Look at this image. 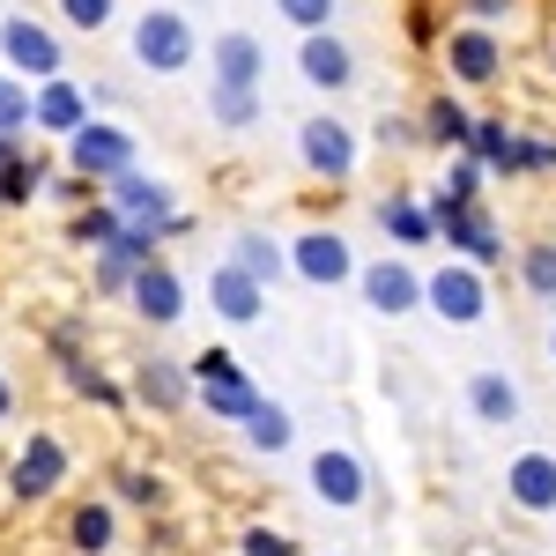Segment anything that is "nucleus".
Segmentation results:
<instances>
[{
	"label": "nucleus",
	"instance_id": "nucleus-1",
	"mask_svg": "<svg viewBox=\"0 0 556 556\" xmlns=\"http://www.w3.org/2000/svg\"><path fill=\"white\" fill-rule=\"evenodd\" d=\"M424 304L445 327H482L490 319V282H482V267H468V260H445L438 275H424Z\"/></svg>",
	"mask_w": 556,
	"mask_h": 556
},
{
	"label": "nucleus",
	"instance_id": "nucleus-2",
	"mask_svg": "<svg viewBox=\"0 0 556 556\" xmlns=\"http://www.w3.org/2000/svg\"><path fill=\"white\" fill-rule=\"evenodd\" d=\"M134 60H141L149 75H178V67H193V23H186L178 8H149V15L134 23Z\"/></svg>",
	"mask_w": 556,
	"mask_h": 556
},
{
	"label": "nucleus",
	"instance_id": "nucleus-3",
	"mask_svg": "<svg viewBox=\"0 0 556 556\" xmlns=\"http://www.w3.org/2000/svg\"><path fill=\"white\" fill-rule=\"evenodd\" d=\"M67 164L83 178H119V172H134V134L104 127V119H83V127L67 134Z\"/></svg>",
	"mask_w": 556,
	"mask_h": 556
},
{
	"label": "nucleus",
	"instance_id": "nucleus-4",
	"mask_svg": "<svg viewBox=\"0 0 556 556\" xmlns=\"http://www.w3.org/2000/svg\"><path fill=\"white\" fill-rule=\"evenodd\" d=\"M290 267H298V282H312V290H342V282H356V253H349L342 230H304L298 245H290Z\"/></svg>",
	"mask_w": 556,
	"mask_h": 556
},
{
	"label": "nucleus",
	"instance_id": "nucleus-5",
	"mask_svg": "<svg viewBox=\"0 0 556 556\" xmlns=\"http://www.w3.org/2000/svg\"><path fill=\"white\" fill-rule=\"evenodd\" d=\"M60 482H67V445H60L52 430H30L23 453H15V468H8V490L38 505V497H52Z\"/></svg>",
	"mask_w": 556,
	"mask_h": 556
},
{
	"label": "nucleus",
	"instance_id": "nucleus-6",
	"mask_svg": "<svg viewBox=\"0 0 556 556\" xmlns=\"http://www.w3.org/2000/svg\"><path fill=\"white\" fill-rule=\"evenodd\" d=\"M0 60H8L15 75H30V83H52V75H60V38H52L45 23H30V15H8V23H0Z\"/></svg>",
	"mask_w": 556,
	"mask_h": 556
},
{
	"label": "nucleus",
	"instance_id": "nucleus-7",
	"mask_svg": "<svg viewBox=\"0 0 556 556\" xmlns=\"http://www.w3.org/2000/svg\"><path fill=\"white\" fill-rule=\"evenodd\" d=\"M298 156L312 178H334L342 186L349 172H356V134L342 127V119H304L298 127Z\"/></svg>",
	"mask_w": 556,
	"mask_h": 556
},
{
	"label": "nucleus",
	"instance_id": "nucleus-8",
	"mask_svg": "<svg viewBox=\"0 0 556 556\" xmlns=\"http://www.w3.org/2000/svg\"><path fill=\"white\" fill-rule=\"evenodd\" d=\"M156 238H164L156 223H119V230L97 245V290H127L134 267H141V260H156Z\"/></svg>",
	"mask_w": 556,
	"mask_h": 556
},
{
	"label": "nucleus",
	"instance_id": "nucleus-9",
	"mask_svg": "<svg viewBox=\"0 0 556 556\" xmlns=\"http://www.w3.org/2000/svg\"><path fill=\"white\" fill-rule=\"evenodd\" d=\"M356 282H364V304H371L379 319H401V312H416V304H424V275H416L408 260H371Z\"/></svg>",
	"mask_w": 556,
	"mask_h": 556
},
{
	"label": "nucleus",
	"instance_id": "nucleus-10",
	"mask_svg": "<svg viewBox=\"0 0 556 556\" xmlns=\"http://www.w3.org/2000/svg\"><path fill=\"white\" fill-rule=\"evenodd\" d=\"M127 298H134V312H141L149 327H178V319H186V282H178L164 260H141V267H134Z\"/></svg>",
	"mask_w": 556,
	"mask_h": 556
},
{
	"label": "nucleus",
	"instance_id": "nucleus-11",
	"mask_svg": "<svg viewBox=\"0 0 556 556\" xmlns=\"http://www.w3.org/2000/svg\"><path fill=\"white\" fill-rule=\"evenodd\" d=\"M312 490H319V497H327V505H364V497H371V475H364V460H356V453H349V445H319V453H312Z\"/></svg>",
	"mask_w": 556,
	"mask_h": 556
},
{
	"label": "nucleus",
	"instance_id": "nucleus-12",
	"mask_svg": "<svg viewBox=\"0 0 556 556\" xmlns=\"http://www.w3.org/2000/svg\"><path fill=\"white\" fill-rule=\"evenodd\" d=\"M445 67H453L468 89H482V83H497V75H505V45L490 38L482 23H468V30H453V38H445Z\"/></svg>",
	"mask_w": 556,
	"mask_h": 556
},
{
	"label": "nucleus",
	"instance_id": "nucleus-13",
	"mask_svg": "<svg viewBox=\"0 0 556 556\" xmlns=\"http://www.w3.org/2000/svg\"><path fill=\"white\" fill-rule=\"evenodd\" d=\"M298 75L312 89H349L356 83V52H349L334 30H304V45H298Z\"/></svg>",
	"mask_w": 556,
	"mask_h": 556
},
{
	"label": "nucleus",
	"instance_id": "nucleus-14",
	"mask_svg": "<svg viewBox=\"0 0 556 556\" xmlns=\"http://www.w3.org/2000/svg\"><path fill=\"white\" fill-rule=\"evenodd\" d=\"M505 497H513L519 513H556V453H542V445H534V453H519L513 468H505Z\"/></svg>",
	"mask_w": 556,
	"mask_h": 556
},
{
	"label": "nucleus",
	"instance_id": "nucleus-15",
	"mask_svg": "<svg viewBox=\"0 0 556 556\" xmlns=\"http://www.w3.org/2000/svg\"><path fill=\"white\" fill-rule=\"evenodd\" d=\"M208 304H215V319H230V327H253V319H267V290H260L245 267H215L208 275Z\"/></svg>",
	"mask_w": 556,
	"mask_h": 556
},
{
	"label": "nucleus",
	"instance_id": "nucleus-16",
	"mask_svg": "<svg viewBox=\"0 0 556 556\" xmlns=\"http://www.w3.org/2000/svg\"><path fill=\"white\" fill-rule=\"evenodd\" d=\"M112 186V215H127V223H172V186H156V178H141V172H119V178H104Z\"/></svg>",
	"mask_w": 556,
	"mask_h": 556
},
{
	"label": "nucleus",
	"instance_id": "nucleus-17",
	"mask_svg": "<svg viewBox=\"0 0 556 556\" xmlns=\"http://www.w3.org/2000/svg\"><path fill=\"white\" fill-rule=\"evenodd\" d=\"M208 67L223 89H260V67H267V52H260L253 30H230V38L208 45Z\"/></svg>",
	"mask_w": 556,
	"mask_h": 556
},
{
	"label": "nucleus",
	"instance_id": "nucleus-18",
	"mask_svg": "<svg viewBox=\"0 0 556 556\" xmlns=\"http://www.w3.org/2000/svg\"><path fill=\"white\" fill-rule=\"evenodd\" d=\"M468 408H475V424H519V416H527V393H519L513 371H475Z\"/></svg>",
	"mask_w": 556,
	"mask_h": 556
},
{
	"label": "nucleus",
	"instance_id": "nucleus-19",
	"mask_svg": "<svg viewBox=\"0 0 556 556\" xmlns=\"http://www.w3.org/2000/svg\"><path fill=\"white\" fill-rule=\"evenodd\" d=\"M89 119V97L67 75H52V83H38V97H30V127H45V134H75Z\"/></svg>",
	"mask_w": 556,
	"mask_h": 556
},
{
	"label": "nucleus",
	"instance_id": "nucleus-20",
	"mask_svg": "<svg viewBox=\"0 0 556 556\" xmlns=\"http://www.w3.org/2000/svg\"><path fill=\"white\" fill-rule=\"evenodd\" d=\"M193 386H201V408L223 416V424H245V416L260 408V386L245 379L238 364H230V371H215V379H193Z\"/></svg>",
	"mask_w": 556,
	"mask_h": 556
},
{
	"label": "nucleus",
	"instance_id": "nucleus-21",
	"mask_svg": "<svg viewBox=\"0 0 556 556\" xmlns=\"http://www.w3.org/2000/svg\"><path fill=\"white\" fill-rule=\"evenodd\" d=\"M230 267H245L260 290H267V282H282V275H290V253H282L267 230H238V245H230Z\"/></svg>",
	"mask_w": 556,
	"mask_h": 556
},
{
	"label": "nucleus",
	"instance_id": "nucleus-22",
	"mask_svg": "<svg viewBox=\"0 0 556 556\" xmlns=\"http://www.w3.org/2000/svg\"><path fill=\"white\" fill-rule=\"evenodd\" d=\"M141 401H149V408H164V416H172V408H186V401H193L186 364H172V356H149V364H141Z\"/></svg>",
	"mask_w": 556,
	"mask_h": 556
},
{
	"label": "nucleus",
	"instance_id": "nucleus-23",
	"mask_svg": "<svg viewBox=\"0 0 556 556\" xmlns=\"http://www.w3.org/2000/svg\"><path fill=\"white\" fill-rule=\"evenodd\" d=\"M379 223L393 230V245H430V238H438V230H430V208H424V201H408V193L379 201Z\"/></svg>",
	"mask_w": 556,
	"mask_h": 556
},
{
	"label": "nucleus",
	"instance_id": "nucleus-24",
	"mask_svg": "<svg viewBox=\"0 0 556 556\" xmlns=\"http://www.w3.org/2000/svg\"><path fill=\"white\" fill-rule=\"evenodd\" d=\"M112 534H119V527H112V505H75V513H67V542H75V549L104 556Z\"/></svg>",
	"mask_w": 556,
	"mask_h": 556
},
{
	"label": "nucleus",
	"instance_id": "nucleus-25",
	"mask_svg": "<svg viewBox=\"0 0 556 556\" xmlns=\"http://www.w3.org/2000/svg\"><path fill=\"white\" fill-rule=\"evenodd\" d=\"M208 119H215V127H253V119H260V89L208 83Z\"/></svg>",
	"mask_w": 556,
	"mask_h": 556
},
{
	"label": "nucleus",
	"instance_id": "nucleus-26",
	"mask_svg": "<svg viewBox=\"0 0 556 556\" xmlns=\"http://www.w3.org/2000/svg\"><path fill=\"white\" fill-rule=\"evenodd\" d=\"M245 438H253V453H282V445L298 438V424H290V416H282L275 401H260L253 416H245Z\"/></svg>",
	"mask_w": 556,
	"mask_h": 556
},
{
	"label": "nucleus",
	"instance_id": "nucleus-27",
	"mask_svg": "<svg viewBox=\"0 0 556 556\" xmlns=\"http://www.w3.org/2000/svg\"><path fill=\"white\" fill-rule=\"evenodd\" d=\"M519 282H527L534 298L556 304V238H534V245L519 253Z\"/></svg>",
	"mask_w": 556,
	"mask_h": 556
},
{
	"label": "nucleus",
	"instance_id": "nucleus-28",
	"mask_svg": "<svg viewBox=\"0 0 556 556\" xmlns=\"http://www.w3.org/2000/svg\"><path fill=\"white\" fill-rule=\"evenodd\" d=\"M38 186H45V172L30 164V156H23V149H15V156L0 164V201H8V208H23V201H30Z\"/></svg>",
	"mask_w": 556,
	"mask_h": 556
},
{
	"label": "nucleus",
	"instance_id": "nucleus-29",
	"mask_svg": "<svg viewBox=\"0 0 556 556\" xmlns=\"http://www.w3.org/2000/svg\"><path fill=\"white\" fill-rule=\"evenodd\" d=\"M424 127H430V141H453V149H468L475 119H468V112H460V104H453V97H438V104H430V112H424Z\"/></svg>",
	"mask_w": 556,
	"mask_h": 556
},
{
	"label": "nucleus",
	"instance_id": "nucleus-30",
	"mask_svg": "<svg viewBox=\"0 0 556 556\" xmlns=\"http://www.w3.org/2000/svg\"><path fill=\"white\" fill-rule=\"evenodd\" d=\"M23 127H30V89L0 75V141H15Z\"/></svg>",
	"mask_w": 556,
	"mask_h": 556
},
{
	"label": "nucleus",
	"instance_id": "nucleus-31",
	"mask_svg": "<svg viewBox=\"0 0 556 556\" xmlns=\"http://www.w3.org/2000/svg\"><path fill=\"white\" fill-rule=\"evenodd\" d=\"M475 193H482V164H475V156H460V164L445 172V193H438V201H453V208H475Z\"/></svg>",
	"mask_w": 556,
	"mask_h": 556
},
{
	"label": "nucleus",
	"instance_id": "nucleus-32",
	"mask_svg": "<svg viewBox=\"0 0 556 556\" xmlns=\"http://www.w3.org/2000/svg\"><path fill=\"white\" fill-rule=\"evenodd\" d=\"M112 8H119V0H60V15H67L75 30H89V38H97V30L112 23Z\"/></svg>",
	"mask_w": 556,
	"mask_h": 556
},
{
	"label": "nucleus",
	"instance_id": "nucleus-33",
	"mask_svg": "<svg viewBox=\"0 0 556 556\" xmlns=\"http://www.w3.org/2000/svg\"><path fill=\"white\" fill-rule=\"evenodd\" d=\"M275 8H282L298 30H327V23H334V0H275Z\"/></svg>",
	"mask_w": 556,
	"mask_h": 556
},
{
	"label": "nucleus",
	"instance_id": "nucleus-34",
	"mask_svg": "<svg viewBox=\"0 0 556 556\" xmlns=\"http://www.w3.org/2000/svg\"><path fill=\"white\" fill-rule=\"evenodd\" d=\"M119 223H127V215H112V208H83V215H75V238H89V245H104V238H112Z\"/></svg>",
	"mask_w": 556,
	"mask_h": 556
},
{
	"label": "nucleus",
	"instance_id": "nucleus-35",
	"mask_svg": "<svg viewBox=\"0 0 556 556\" xmlns=\"http://www.w3.org/2000/svg\"><path fill=\"white\" fill-rule=\"evenodd\" d=\"M75 386H83V393L97 401V408H119V386L104 379V371H89V364H75Z\"/></svg>",
	"mask_w": 556,
	"mask_h": 556
},
{
	"label": "nucleus",
	"instance_id": "nucleus-36",
	"mask_svg": "<svg viewBox=\"0 0 556 556\" xmlns=\"http://www.w3.org/2000/svg\"><path fill=\"white\" fill-rule=\"evenodd\" d=\"M245 556H290V542L267 534V527H253V534H245Z\"/></svg>",
	"mask_w": 556,
	"mask_h": 556
},
{
	"label": "nucleus",
	"instance_id": "nucleus-37",
	"mask_svg": "<svg viewBox=\"0 0 556 556\" xmlns=\"http://www.w3.org/2000/svg\"><path fill=\"white\" fill-rule=\"evenodd\" d=\"M119 490H127L134 505H156V497H164V490H156V482H149V475H119Z\"/></svg>",
	"mask_w": 556,
	"mask_h": 556
},
{
	"label": "nucleus",
	"instance_id": "nucleus-38",
	"mask_svg": "<svg viewBox=\"0 0 556 556\" xmlns=\"http://www.w3.org/2000/svg\"><path fill=\"white\" fill-rule=\"evenodd\" d=\"M468 8H475V23H497V15H505L513 0H468Z\"/></svg>",
	"mask_w": 556,
	"mask_h": 556
},
{
	"label": "nucleus",
	"instance_id": "nucleus-39",
	"mask_svg": "<svg viewBox=\"0 0 556 556\" xmlns=\"http://www.w3.org/2000/svg\"><path fill=\"white\" fill-rule=\"evenodd\" d=\"M8 408H15V393H8V379H0V416H8Z\"/></svg>",
	"mask_w": 556,
	"mask_h": 556
},
{
	"label": "nucleus",
	"instance_id": "nucleus-40",
	"mask_svg": "<svg viewBox=\"0 0 556 556\" xmlns=\"http://www.w3.org/2000/svg\"><path fill=\"white\" fill-rule=\"evenodd\" d=\"M8 156H15V141H0V164H8Z\"/></svg>",
	"mask_w": 556,
	"mask_h": 556
},
{
	"label": "nucleus",
	"instance_id": "nucleus-41",
	"mask_svg": "<svg viewBox=\"0 0 556 556\" xmlns=\"http://www.w3.org/2000/svg\"><path fill=\"white\" fill-rule=\"evenodd\" d=\"M549 356H556V327H549Z\"/></svg>",
	"mask_w": 556,
	"mask_h": 556
},
{
	"label": "nucleus",
	"instance_id": "nucleus-42",
	"mask_svg": "<svg viewBox=\"0 0 556 556\" xmlns=\"http://www.w3.org/2000/svg\"><path fill=\"white\" fill-rule=\"evenodd\" d=\"M549 60H556V52H549Z\"/></svg>",
	"mask_w": 556,
	"mask_h": 556
}]
</instances>
